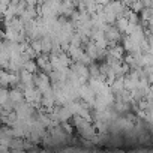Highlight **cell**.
Here are the masks:
<instances>
[{"label":"cell","mask_w":153,"mask_h":153,"mask_svg":"<svg viewBox=\"0 0 153 153\" xmlns=\"http://www.w3.org/2000/svg\"><path fill=\"white\" fill-rule=\"evenodd\" d=\"M80 95H81V98L86 102H89V104L95 102V92H93V89L89 84H84L83 87H80Z\"/></svg>","instance_id":"obj_1"}]
</instances>
